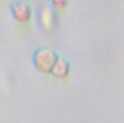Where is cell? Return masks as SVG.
<instances>
[{
    "instance_id": "7a4b0ae2",
    "label": "cell",
    "mask_w": 124,
    "mask_h": 123,
    "mask_svg": "<svg viewBox=\"0 0 124 123\" xmlns=\"http://www.w3.org/2000/svg\"><path fill=\"white\" fill-rule=\"evenodd\" d=\"M10 15L16 23L28 26L31 25L32 19H33V9L26 1H16L10 7Z\"/></svg>"
},
{
    "instance_id": "3957f363",
    "label": "cell",
    "mask_w": 124,
    "mask_h": 123,
    "mask_svg": "<svg viewBox=\"0 0 124 123\" xmlns=\"http://www.w3.org/2000/svg\"><path fill=\"white\" fill-rule=\"evenodd\" d=\"M38 20L42 29L46 32H54L58 28V15L52 7H42L38 15Z\"/></svg>"
},
{
    "instance_id": "6da1fadb",
    "label": "cell",
    "mask_w": 124,
    "mask_h": 123,
    "mask_svg": "<svg viewBox=\"0 0 124 123\" xmlns=\"http://www.w3.org/2000/svg\"><path fill=\"white\" fill-rule=\"evenodd\" d=\"M59 55L51 49V48H40L38 49L35 54H33V58H32V64H33V68L43 74V75H51L55 64L58 61Z\"/></svg>"
},
{
    "instance_id": "277c9868",
    "label": "cell",
    "mask_w": 124,
    "mask_h": 123,
    "mask_svg": "<svg viewBox=\"0 0 124 123\" xmlns=\"http://www.w3.org/2000/svg\"><path fill=\"white\" fill-rule=\"evenodd\" d=\"M69 74H71V64H69V61H66L65 58L59 57L56 64H55V67H54V70H52V72H51V75L54 78H56V80H66L69 77Z\"/></svg>"
},
{
    "instance_id": "5b68a950",
    "label": "cell",
    "mask_w": 124,
    "mask_h": 123,
    "mask_svg": "<svg viewBox=\"0 0 124 123\" xmlns=\"http://www.w3.org/2000/svg\"><path fill=\"white\" fill-rule=\"evenodd\" d=\"M52 9L56 12H65L69 6V0H51Z\"/></svg>"
}]
</instances>
